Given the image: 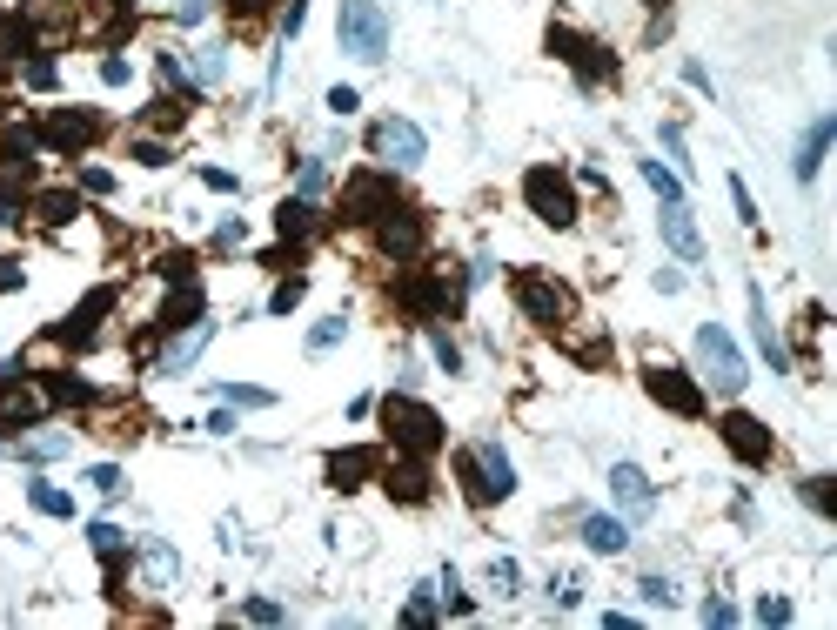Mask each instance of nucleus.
Masks as SVG:
<instances>
[{"mask_svg":"<svg viewBox=\"0 0 837 630\" xmlns=\"http://www.w3.org/2000/svg\"><path fill=\"white\" fill-rule=\"evenodd\" d=\"M342 336H349V322H342V315H329V322H315V329H309V349L322 356V349H335Z\"/></svg>","mask_w":837,"mask_h":630,"instance_id":"obj_29","label":"nucleus"},{"mask_svg":"<svg viewBox=\"0 0 837 630\" xmlns=\"http://www.w3.org/2000/svg\"><path fill=\"white\" fill-rule=\"evenodd\" d=\"M396 208V181L389 175H349L342 188V222H382Z\"/></svg>","mask_w":837,"mask_h":630,"instance_id":"obj_7","label":"nucleus"},{"mask_svg":"<svg viewBox=\"0 0 837 630\" xmlns=\"http://www.w3.org/2000/svg\"><path fill=\"white\" fill-rule=\"evenodd\" d=\"M831 135H837V121L824 114L811 135H804V148H797V181H817V168H824V148H831Z\"/></svg>","mask_w":837,"mask_h":630,"instance_id":"obj_21","label":"nucleus"},{"mask_svg":"<svg viewBox=\"0 0 837 630\" xmlns=\"http://www.w3.org/2000/svg\"><path fill=\"white\" fill-rule=\"evenodd\" d=\"M221 396H228V403H242V409H268V403H275L268 389H248V383H228Z\"/></svg>","mask_w":837,"mask_h":630,"instance_id":"obj_32","label":"nucleus"},{"mask_svg":"<svg viewBox=\"0 0 837 630\" xmlns=\"http://www.w3.org/2000/svg\"><path fill=\"white\" fill-rule=\"evenodd\" d=\"M228 7H235V14H262L268 0H228Z\"/></svg>","mask_w":837,"mask_h":630,"instance_id":"obj_53","label":"nucleus"},{"mask_svg":"<svg viewBox=\"0 0 837 630\" xmlns=\"http://www.w3.org/2000/svg\"><path fill=\"white\" fill-rule=\"evenodd\" d=\"M489 584L503 590V597H516V584H523V570H516L509 557H496V563H489Z\"/></svg>","mask_w":837,"mask_h":630,"instance_id":"obj_30","label":"nucleus"},{"mask_svg":"<svg viewBox=\"0 0 837 630\" xmlns=\"http://www.w3.org/2000/svg\"><path fill=\"white\" fill-rule=\"evenodd\" d=\"M208 336H215V329H208V322H195V329H188V336H181L175 349L161 356V369H168V376H181V369H195V356L208 349Z\"/></svg>","mask_w":837,"mask_h":630,"instance_id":"obj_25","label":"nucleus"},{"mask_svg":"<svg viewBox=\"0 0 837 630\" xmlns=\"http://www.w3.org/2000/svg\"><path fill=\"white\" fill-rule=\"evenodd\" d=\"M0 289H21V262H7V255H0Z\"/></svg>","mask_w":837,"mask_h":630,"instance_id":"obj_52","label":"nucleus"},{"mask_svg":"<svg viewBox=\"0 0 837 630\" xmlns=\"http://www.w3.org/2000/svg\"><path fill=\"white\" fill-rule=\"evenodd\" d=\"M375 463H382L375 450H335L329 456V483L335 490H362V483L375 476Z\"/></svg>","mask_w":837,"mask_h":630,"instance_id":"obj_17","label":"nucleus"},{"mask_svg":"<svg viewBox=\"0 0 837 630\" xmlns=\"http://www.w3.org/2000/svg\"><path fill=\"white\" fill-rule=\"evenodd\" d=\"M27 503H34L41 517H74V496L54 490V483H27Z\"/></svg>","mask_w":837,"mask_h":630,"instance_id":"obj_26","label":"nucleus"},{"mask_svg":"<svg viewBox=\"0 0 837 630\" xmlns=\"http://www.w3.org/2000/svg\"><path fill=\"white\" fill-rule=\"evenodd\" d=\"M523 202L536 208V222H550V228H570L576 222V188L563 168H529L523 175Z\"/></svg>","mask_w":837,"mask_h":630,"instance_id":"obj_4","label":"nucleus"},{"mask_svg":"<svg viewBox=\"0 0 837 630\" xmlns=\"http://www.w3.org/2000/svg\"><path fill=\"white\" fill-rule=\"evenodd\" d=\"M456 476H463L469 503H503L509 490H516V470H509L503 443H476V450L456 456Z\"/></svg>","mask_w":837,"mask_h":630,"instance_id":"obj_2","label":"nucleus"},{"mask_svg":"<svg viewBox=\"0 0 837 630\" xmlns=\"http://www.w3.org/2000/svg\"><path fill=\"white\" fill-rule=\"evenodd\" d=\"M697 362H704V376L724 389V396H737V389L750 383V376H744V349L724 336V322H704V329H697Z\"/></svg>","mask_w":837,"mask_h":630,"instance_id":"obj_5","label":"nucleus"},{"mask_svg":"<svg viewBox=\"0 0 837 630\" xmlns=\"http://www.w3.org/2000/svg\"><path fill=\"white\" fill-rule=\"evenodd\" d=\"M382 429H389V443L396 450H409V456H429V450H442V416L429 403H416V396H382Z\"/></svg>","mask_w":837,"mask_h":630,"instance_id":"obj_1","label":"nucleus"},{"mask_svg":"<svg viewBox=\"0 0 837 630\" xmlns=\"http://www.w3.org/2000/svg\"><path fill=\"white\" fill-rule=\"evenodd\" d=\"M610 496H617L630 517H643V510L657 503V496H650V476H643L637 463H617V470H610Z\"/></svg>","mask_w":837,"mask_h":630,"instance_id":"obj_16","label":"nucleus"},{"mask_svg":"<svg viewBox=\"0 0 837 630\" xmlns=\"http://www.w3.org/2000/svg\"><path fill=\"white\" fill-rule=\"evenodd\" d=\"M355 108H362V94H355V88H329V114H355Z\"/></svg>","mask_w":837,"mask_h":630,"instance_id":"obj_41","label":"nucleus"},{"mask_svg":"<svg viewBox=\"0 0 837 630\" xmlns=\"http://www.w3.org/2000/svg\"><path fill=\"white\" fill-rule=\"evenodd\" d=\"M27 88H54V61H27Z\"/></svg>","mask_w":837,"mask_h":630,"instance_id":"obj_47","label":"nucleus"},{"mask_svg":"<svg viewBox=\"0 0 837 630\" xmlns=\"http://www.w3.org/2000/svg\"><path fill=\"white\" fill-rule=\"evenodd\" d=\"M94 135H101V121H94V114H47L34 141H47V148H67V155H74V148H88Z\"/></svg>","mask_w":837,"mask_h":630,"instance_id":"obj_12","label":"nucleus"},{"mask_svg":"<svg viewBox=\"0 0 837 630\" xmlns=\"http://www.w3.org/2000/svg\"><path fill=\"white\" fill-rule=\"evenodd\" d=\"M375 155L389 161V168H416V161L429 155V135H422L416 121H402V114H389V121L375 128Z\"/></svg>","mask_w":837,"mask_h":630,"instance_id":"obj_9","label":"nucleus"},{"mask_svg":"<svg viewBox=\"0 0 837 630\" xmlns=\"http://www.w3.org/2000/svg\"><path fill=\"white\" fill-rule=\"evenodd\" d=\"M322 181H329V168H322V161H302V195H322Z\"/></svg>","mask_w":837,"mask_h":630,"instance_id":"obj_42","label":"nucleus"},{"mask_svg":"<svg viewBox=\"0 0 837 630\" xmlns=\"http://www.w3.org/2000/svg\"><path fill=\"white\" fill-rule=\"evenodd\" d=\"M704 624H737V610H730L724 597H710V604H704Z\"/></svg>","mask_w":837,"mask_h":630,"instance_id":"obj_50","label":"nucleus"},{"mask_svg":"<svg viewBox=\"0 0 837 630\" xmlns=\"http://www.w3.org/2000/svg\"><path fill=\"white\" fill-rule=\"evenodd\" d=\"M643 597H650V604H663V610H670V604H677V590H670V584H663V577H643Z\"/></svg>","mask_w":837,"mask_h":630,"instance_id":"obj_43","label":"nucleus"},{"mask_svg":"<svg viewBox=\"0 0 837 630\" xmlns=\"http://www.w3.org/2000/svg\"><path fill=\"white\" fill-rule=\"evenodd\" d=\"M643 389H650L663 409H677V416H704V389L690 383L683 369H663V362H650V369H643Z\"/></svg>","mask_w":837,"mask_h":630,"instance_id":"obj_10","label":"nucleus"},{"mask_svg":"<svg viewBox=\"0 0 837 630\" xmlns=\"http://www.w3.org/2000/svg\"><path fill=\"white\" fill-rule=\"evenodd\" d=\"M750 329H757V349H764V362L784 376V369H791V349L777 342V322H771V309H764V289H750Z\"/></svg>","mask_w":837,"mask_h":630,"instance_id":"obj_14","label":"nucleus"},{"mask_svg":"<svg viewBox=\"0 0 837 630\" xmlns=\"http://www.w3.org/2000/svg\"><path fill=\"white\" fill-rule=\"evenodd\" d=\"M134 161H141V168H168V148H161V141H134Z\"/></svg>","mask_w":837,"mask_h":630,"instance_id":"obj_36","label":"nucleus"},{"mask_svg":"<svg viewBox=\"0 0 837 630\" xmlns=\"http://www.w3.org/2000/svg\"><path fill=\"white\" fill-rule=\"evenodd\" d=\"M724 443L744 456V463H771V429L757 423V416H744V409H730V416H724Z\"/></svg>","mask_w":837,"mask_h":630,"instance_id":"obj_11","label":"nucleus"},{"mask_svg":"<svg viewBox=\"0 0 837 630\" xmlns=\"http://www.w3.org/2000/svg\"><path fill=\"white\" fill-rule=\"evenodd\" d=\"M34 148H41V141L27 135V128H7V135H0V175H27V168H34Z\"/></svg>","mask_w":837,"mask_h":630,"instance_id":"obj_22","label":"nucleus"},{"mask_svg":"<svg viewBox=\"0 0 837 630\" xmlns=\"http://www.w3.org/2000/svg\"><path fill=\"white\" fill-rule=\"evenodd\" d=\"M128 61H121V54H108V61H101V81H108V88H128Z\"/></svg>","mask_w":837,"mask_h":630,"instance_id":"obj_38","label":"nucleus"},{"mask_svg":"<svg viewBox=\"0 0 837 630\" xmlns=\"http://www.w3.org/2000/svg\"><path fill=\"white\" fill-rule=\"evenodd\" d=\"M382 248H389L396 262H409V255L422 248V222L409 215V208H389V215H382Z\"/></svg>","mask_w":837,"mask_h":630,"instance_id":"obj_15","label":"nucleus"},{"mask_svg":"<svg viewBox=\"0 0 837 630\" xmlns=\"http://www.w3.org/2000/svg\"><path fill=\"white\" fill-rule=\"evenodd\" d=\"M335 34H342V47H349L355 61H382V54H389V21H382L375 0H342Z\"/></svg>","mask_w":837,"mask_h":630,"instance_id":"obj_3","label":"nucleus"},{"mask_svg":"<svg viewBox=\"0 0 837 630\" xmlns=\"http://www.w3.org/2000/svg\"><path fill=\"white\" fill-rule=\"evenodd\" d=\"M302 21H309V7H302V0H288V7H282V34H302Z\"/></svg>","mask_w":837,"mask_h":630,"instance_id":"obj_46","label":"nucleus"},{"mask_svg":"<svg viewBox=\"0 0 837 630\" xmlns=\"http://www.w3.org/2000/svg\"><path fill=\"white\" fill-rule=\"evenodd\" d=\"M643 7H657V14H663V7H670V0H643Z\"/></svg>","mask_w":837,"mask_h":630,"instance_id":"obj_54","label":"nucleus"},{"mask_svg":"<svg viewBox=\"0 0 837 630\" xmlns=\"http://www.w3.org/2000/svg\"><path fill=\"white\" fill-rule=\"evenodd\" d=\"M175 14H181V21H188V27H195V21H208V0H181Z\"/></svg>","mask_w":837,"mask_h":630,"instance_id":"obj_51","label":"nucleus"},{"mask_svg":"<svg viewBox=\"0 0 837 630\" xmlns=\"http://www.w3.org/2000/svg\"><path fill=\"white\" fill-rule=\"evenodd\" d=\"M643 181H650V188H657L663 202H683V188H677V175H670V168H663V161H643Z\"/></svg>","mask_w":837,"mask_h":630,"instance_id":"obj_28","label":"nucleus"},{"mask_svg":"<svg viewBox=\"0 0 837 630\" xmlns=\"http://www.w3.org/2000/svg\"><path fill=\"white\" fill-rule=\"evenodd\" d=\"M429 617H436L429 597H409V604H402V624H429Z\"/></svg>","mask_w":837,"mask_h":630,"instance_id":"obj_44","label":"nucleus"},{"mask_svg":"<svg viewBox=\"0 0 837 630\" xmlns=\"http://www.w3.org/2000/svg\"><path fill=\"white\" fill-rule=\"evenodd\" d=\"M550 597H556V604H563V610H576V597H583V584H576V577H556V584H550Z\"/></svg>","mask_w":837,"mask_h":630,"instance_id":"obj_40","label":"nucleus"},{"mask_svg":"<svg viewBox=\"0 0 837 630\" xmlns=\"http://www.w3.org/2000/svg\"><path fill=\"white\" fill-rule=\"evenodd\" d=\"M550 54H563L583 81H610L617 74V54L603 41H590V34H570V27H550Z\"/></svg>","mask_w":837,"mask_h":630,"instance_id":"obj_6","label":"nucleus"},{"mask_svg":"<svg viewBox=\"0 0 837 630\" xmlns=\"http://www.w3.org/2000/svg\"><path fill=\"white\" fill-rule=\"evenodd\" d=\"M583 543H590L596 557H617L623 543H630V530H623L617 517H583Z\"/></svg>","mask_w":837,"mask_h":630,"instance_id":"obj_23","label":"nucleus"},{"mask_svg":"<svg viewBox=\"0 0 837 630\" xmlns=\"http://www.w3.org/2000/svg\"><path fill=\"white\" fill-rule=\"evenodd\" d=\"M34 208H41V222H54V228H61V222H74V215H81V202H74V195H61V188H54V195H41V202H34Z\"/></svg>","mask_w":837,"mask_h":630,"instance_id":"obj_27","label":"nucleus"},{"mask_svg":"<svg viewBox=\"0 0 837 630\" xmlns=\"http://www.w3.org/2000/svg\"><path fill=\"white\" fill-rule=\"evenodd\" d=\"M402 302H409V309H422V315H436V309H449V302H456V282H429V275H416V282H402Z\"/></svg>","mask_w":837,"mask_h":630,"instance_id":"obj_20","label":"nucleus"},{"mask_svg":"<svg viewBox=\"0 0 837 630\" xmlns=\"http://www.w3.org/2000/svg\"><path fill=\"white\" fill-rule=\"evenodd\" d=\"M804 503H811V510H831V490H824V476H811V483H804Z\"/></svg>","mask_w":837,"mask_h":630,"instance_id":"obj_48","label":"nucleus"},{"mask_svg":"<svg viewBox=\"0 0 837 630\" xmlns=\"http://www.w3.org/2000/svg\"><path fill=\"white\" fill-rule=\"evenodd\" d=\"M295 302H302V282H295V275H288L282 289L268 295V309H275V315H288V309H295Z\"/></svg>","mask_w":837,"mask_h":630,"instance_id":"obj_33","label":"nucleus"},{"mask_svg":"<svg viewBox=\"0 0 837 630\" xmlns=\"http://www.w3.org/2000/svg\"><path fill=\"white\" fill-rule=\"evenodd\" d=\"M516 302H523L529 322H543V329H556L563 315H570V289L563 282H550V275H516Z\"/></svg>","mask_w":837,"mask_h":630,"instance_id":"obj_8","label":"nucleus"},{"mask_svg":"<svg viewBox=\"0 0 837 630\" xmlns=\"http://www.w3.org/2000/svg\"><path fill=\"white\" fill-rule=\"evenodd\" d=\"M757 617H764V624H791V597H764Z\"/></svg>","mask_w":837,"mask_h":630,"instance_id":"obj_37","label":"nucleus"},{"mask_svg":"<svg viewBox=\"0 0 837 630\" xmlns=\"http://www.w3.org/2000/svg\"><path fill=\"white\" fill-rule=\"evenodd\" d=\"M114 309V289H94L88 302H81V309L67 315V329H61V342H94V322H101V315Z\"/></svg>","mask_w":837,"mask_h":630,"instance_id":"obj_18","label":"nucleus"},{"mask_svg":"<svg viewBox=\"0 0 837 630\" xmlns=\"http://www.w3.org/2000/svg\"><path fill=\"white\" fill-rule=\"evenodd\" d=\"M663 242L677 248L683 262H704V235L690 222V202H663Z\"/></svg>","mask_w":837,"mask_h":630,"instance_id":"obj_13","label":"nucleus"},{"mask_svg":"<svg viewBox=\"0 0 837 630\" xmlns=\"http://www.w3.org/2000/svg\"><path fill=\"white\" fill-rule=\"evenodd\" d=\"M730 202H737V215H744V228H757V202H750V188L737 175H730Z\"/></svg>","mask_w":837,"mask_h":630,"instance_id":"obj_34","label":"nucleus"},{"mask_svg":"<svg viewBox=\"0 0 837 630\" xmlns=\"http://www.w3.org/2000/svg\"><path fill=\"white\" fill-rule=\"evenodd\" d=\"M248 617H255V624H282V604H268V597H255V604H248Z\"/></svg>","mask_w":837,"mask_h":630,"instance_id":"obj_49","label":"nucleus"},{"mask_svg":"<svg viewBox=\"0 0 837 630\" xmlns=\"http://www.w3.org/2000/svg\"><path fill=\"white\" fill-rule=\"evenodd\" d=\"M81 188H88V195H114V175L108 168H81Z\"/></svg>","mask_w":837,"mask_h":630,"instance_id":"obj_39","label":"nucleus"},{"mask_svg":"<svg viewBox=\"0 0 837 630\" xmlns=\"http://www.w3.org/2000/svg\"><path fill=\"white\" fill-rule=\"evenodd\" d=\"M436 362H442V369H449V376H456V369H463V349H456V342H449V336H436Z\"/></svg>","mask_w":837,"mask_h":630,"instance_id":"obj_45","label":"nucleus"},{"mask_svg":"<svg viewBox=\"0 0 837 630\" xmlns=\"http://www.w3.org/2000/svg\"><path fill=\"white\" fill-rule=\"evenodd\" d=\"M275 228H282V242H309V235H315V202H309V195H295V202H282Z\"/></svg>","mask_w":837,"mask_h":630,"instance_id":"obj_24","label":"nucleus"},{"mask_svg":"<svg viewBox=\"0 0 837 630\" xmlns=\"http://www.w3.org/2000/svg\"><path fill=\"white\" fill-rule=\"evenodd\" d=\"M88 543L101 557H121V530H114V523H88Z\"/></svg>","mask_w":837,"mask_h":630,"instance_id":"obj_31","label":"nucleus"},{"mask_svg":"<svg viewBox=\"0 0 837 630\" xmlns=\"http://www.w3.org/2000/svg\"><path fill=\"white\" fill-rule=\"evenodd\" d=\"M382 483H389V496H396V503H429V470H422L416 456H409V463H396Z\"/></svg>","mask_w":837,"mask_h":630,"instance_id":"obj_19","label":"nucleus"},{"mask_svg":"<svg viewBox=\"0 0 837 630\" xmlns=\"http://www.w3.org/2000/svg\"><path fill=\"white\" fill-rule=\"evenodd\" d=\"M88 483L101 496H121V470H114V463H101V470H88Z\"/></svg>","mask_w":837,"mask_h":630,"instance_id":"obj_35","label":"nucleus"}]
</instances>
